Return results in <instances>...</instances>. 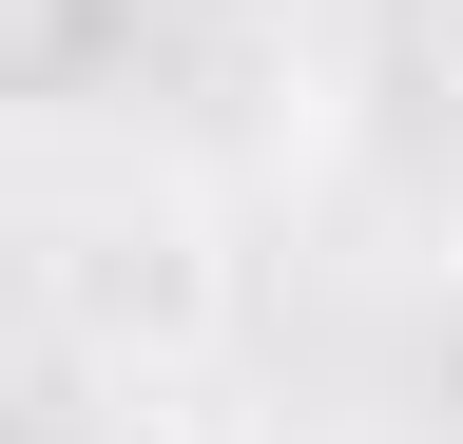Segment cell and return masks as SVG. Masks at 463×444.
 Here are the masks:
<instances>
[{
	"mask_svg": "<svg viewBox=\"0 0 463 444\" xmlns=\"http://www.w3.org/2000/svg\"><path fill=\"white\" fill-rule=\"evenodd\" d=\"M213 309H232V270H213V232H194L174 194H97V213H58V328H78L97 367H194Z\"/></svg>",
	"mask_w": 463,
	"mask_h": 444,
	"instance_id": "obj_1",
	"label": "cell"
},
{
	"mask_svg": "<svg viewBox=\"0 0 463 444\" xmlns=\"http://www.w3.org/2000/svg\"><path fill=\"white\" fill-rule=\"evenodd\" d=\"M116 39H136V0H0V117H78Z\"/></svg>",
	"mask_w": 463,
	"mask_h": 444,
	"instance_id": "obj_2",
	"label": "cell"
}]
</instances>
